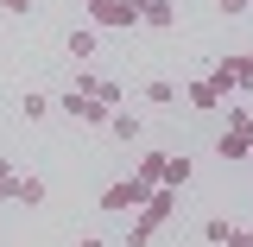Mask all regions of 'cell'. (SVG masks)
<instances>
[{"label":"cell","mask_w":253,"mask_h":247,"mask_svg":"<svg viewBox=\"0 0 253 247\" xmlns=\"http://www.w3.org/2000/svg\"><path fill=\"white\" fill-rule=\"evenodd\" d=\"M13 203H19V209H38V203H44V178H38V171H26V178H19V197H13Z\"/></svg>","instance_id":"12"},{"label":"cell","mask_w":253,"mask_h":247,"mask_svg":"<svg viewBox=\"0 0 253 247\" xmlns=\"http://www.w3.org/2000/svg\"><path fill=\"white\" fill-rule=\"evenodd\" d=\"M165 158H171V152H139L133 178H146V184H165Z\"/></svg>","instance_id":"10"},{"label":"cell","mask_w":253,"mask_h":247,"mask_svg":"<svg viewBox=\"0 0 253 247\" xmlns=\"http://www.w3.org/2000/svg\"><path fill=\"white\" fill-rule=\"evenodd\" d=\"M63 51H70L76 63H89V57H95V26H76L70 38H63Z\"/></svg>","instance_id":"9"},{"label":"cell","mask_w":253,"mask_h":247,"mask_svg":"<svg viewBox=\"0 0 253 247\" xmlns=\"http://www.w3.org/2000/svg\"><path fill=\"white\" fill-rule=\"evenodd\" d=\"M184 101L196 108V114H215V108H221V95H215V83H209V76H196V83L184 89Z\"/></svg>","instance_id":"8"},{"label":"cell","mask_w":253,"mask_h":247,"mask_svg":"<svg viewBox=\"0 0 253 247\" xmlns=\"http://www.w3.org/2000/svg\"><path fill=\"white\" fill-rule=\"evenodd\" d=\"M146 101H152V108H177V89H171L165 76H152V83H146Z\"/></svg>","instance_id":"15"},{"label":"cell","mask_w":253,"mask_h":247,"mask_svg":"<svg viewBox=\"0 0 253 247\" xmlns=\"http://www.w3.org/2000/svg\"><path fill=\"white\" fill-rule=\"evenodd\" d=\"M228 228H234L228 216H209V222H203V241H209V247H221V241H228Z\"/></svg>","instance_id":"17"},{"label":"cell","mask_w":253,"mask_h":247,"mask_svg":"<svg viewBox=\"0 0 253 247\" xmlns=\"http://www.w3.org/2000/svg\"><path fill=\"white\" fill-rule=\"evenodd\" d=\"M57 108L70 114V121H83V127H108V121H114V108H108V101H95V95H76V89H70V95H57Z\"/></svg>","instance_id":"4"},{"label":"cell","mask_w":253,"mask_h":247,"mask_svg":"<svg viewBox=\"0 0 253 247\" xmlns=\"http://www.w3.org/2000/svg\"><path fill=\"white\" fill-rule=\"evenodd\" d=\"M221 247H253V228H241V222H234V228H228V241Z\"/></svg>","instance_id":"20"},{"label":"cell","mask_w":253,"mask_h":247,"mask_svg":"<svg viewBox=\"0 0 253 247\" xmlns=\"http://www.w3.org/2000/svg\"><path fill=\"white\" fill-rule=\"evenodd\" d=\"M171 216H177V190L158 184V190H152V203H146V209L133 216V228H126V247H152L158 235L171 228Z\"/></svg>","instance_id":"1"},{"label":"cell","mask_w":253,"mask_h":247,"mask_svg":"<svg viewBox=\"0 0 253 247\" xmlns=\"http://www.w3.org/2000/svg\"><path fill=\"white\" fill-rule=\"evenodd\" d=\"M139 26L171 32V26H177V0H139Z\"/></svg>","instance_id":"6"},{"label":"cell","mask_w":253,"mask_h":247,"mask_svg":"<svg viewBox=\"0 0 253 247\" xmlns=\"http://www.w3.org/2000/svg\"><path fill=\"white\" fill-rule=\"evenodd\" d=\"M51 108H57V101H51V95H38V89H26V95H19V114H26V121H44Z\"/></svg>","instance_id":"14"},{"label":"cell","mask_w":253,"mask_h":247,"mask_svg":"<svg viewBox=\"0 0 253 247\" xmlns=\"http://www.w3.org/2000/svg\"><path fill=\"white\" fill-rule=\"evenodd\" d=\"M19 178H26V171H13V158H0V203L19 197Z\"/></svg>","instance_id":"16"},{"label":"cell","mask_w":253,"mask_h":247,"mask_svg":"<svg viewBox=\"0 0 253 247\" xmlns=\"http://www.w3.org/2000/svg\"><path fill=\"white\" fill-rule=\"evenodd\" d=\"M247 6H253V0H215V13H221V19H241Z\"/></svg>","instance_id":"19"},{"label":"cell","mask_w":253,"mask_h":247,"mask_svg":"<svg viewBox=\"0 0 253 247\" xmlns=\"http://www.w3.org/2000/svg\"><path fill=\"white\" fill-rule=\"evenodd\" d=\"M76 247H108V241H101V235H83V241H76Z\"/></svg>","instance_id":"22"},{"label":"cell","mask_w":253,"mask_h":247,"mask_svg":"<svg viewBox=\"0 0 253 247\" xmlns=\"http://www.w3.org/2000/svg\"><path fill=\"white\" fill-rule=\"evenodd\" d=\"M108 133H114L121 146H133V140H139V114H126V108H114V121H108Z\"/></svg>","instance_id":"13"},{"label":"cell","mask_w":253,"mask_h":247,"mask_svg":"<svg viewBox=\"0 0 253 247\" xmlns=\"http://www.w3.org/2000/svg\"><path fill=\"white\" fill-rule=\"evenodd\" d=\"M209 83H215V95H221V101H228L234 89H247V51H228V57L209 70Z\"/></svg>","instance_id":"5"},{"label":"cell","mask_w":253,"mask_h":247,"mask_svg":"<svg viewBox=\"0 0 253 247\" xmlns=\"http://www.w3.org/2000/svg\"><path fill=\"white\" fill-rule=\"evenodd\" d=\"M89 6V26L101 32V26H114V32H133L139 26V0H83Z\"/></svg>","instance_id":"3"},{"label":"cell","mask_w":253,"mask_h":247,"mask_svg":"<svg viewBox=\"0 0 253 247\" xmlns=\"http://www.w3.org/2000/svg\"><path fill=\"white\" fill-rule=\"evenodd\" d=\"M152 190H158V184H146V178L126 171V178H114V184L95 197V209H108V216H139V209L152 203Z\"/></svg>","instance_id":"2"},{"label":"cell","mask_w":253,"mask_h":247,"mask_svg":"<svg viewBox=\"0 0 253 247\" xmlns=\"http://www.w3.org/2000/svg\"><path fill=\"white\" fill-rule=\"evenodd\" d=\"M190 171H196V165H190V152H171V158H165V184H171V190H184Z\"/></svg>","instance_id":"11"},{"label":"cell","mask_w":253,"mask_h":247,"mask_svg":"<svg viewBox=\"0 0 253 247\" xmlns=\"http://www.w3.org/2000/svg\"><path fill=\"white\" fill-rule=\"evenodd\" d=\"M32 6H38V0H0V13H13V19H26Z\"/></svg>","instance_id":"21"},{"label":"cell","mask_w":253,"mask_h":247,"mask_svg":"<svg viewBox=\"0 0 253 247\" xmlns=\"http://www.w3.org/2000/svg\"><path fill=\"white\" fill-rule=\"evenodd\" d=\"M247 165H253V158H247Z\"/></svg>","instance_id":"23"},{"label":"cell","mask_w":253,"mask_h":247,"mask_svg":"<svg viewBox=\"0 0 253 247\" xmlns=\"http://www.w3.org/2000/svg\"><path fill=\"white\" fill-rule=\"evenodd\" d=\"M228 133H253V108L234 101V108H228Z\"/></svg>","instance_id":"18"},{"label":"cell","mask_w":253,"mask_h":247,"mask_svg":"<svg viewBox=\"0 0 253 247\" xmlns=\"http://www.w3.org/2000/svg\"><path fill=\"white\" fill-rule=\"evenodd\" d=\"M215 152H221V165H241V158H253V133H228V127H221Z\"/></svg>","instance_id":"7"}]
</instances>
